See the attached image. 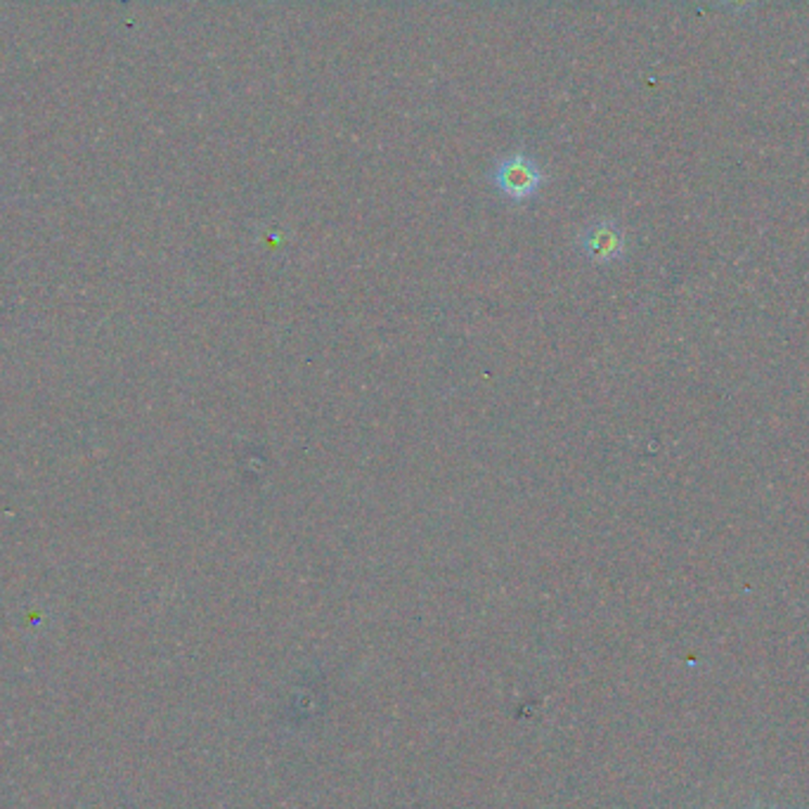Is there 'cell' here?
Masks as SVG:
<instances>
[{"mask_svg":"<svg viewBox=\"0 0 809 809\" xmlns=\"http://www.w3.org/2000/svg\"><path fill=\"white\" fill-rule=\"evenodd\" d=\"M490 182L495 185L500 194L511 199V202H528V199H533L542 190L545 174H542V168L533 156L519 150L500 159L495 168L490 170Z\"/></svg>","mask_w":809,"mask_h":809,"instance_id":"obj_1","label":"cell"},{"mask_svg":"<svg viewBox=\"0 0 809 809\" xmlns=\"http://www.w3.org/2000/svg\"><path fill=\"white\" fill-rule=\"evenodd\" d=\"M580 249L594 263H611L625 251V235L611 220H596L582 232Z\"/></svg>","mask_w":809,"mask_h":809,"instance_id":"obj_2","label":"cell"}]
</instances>
